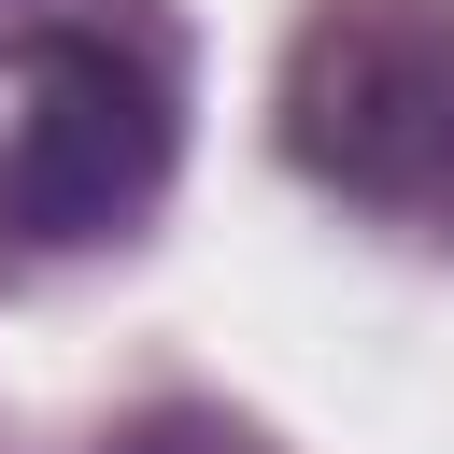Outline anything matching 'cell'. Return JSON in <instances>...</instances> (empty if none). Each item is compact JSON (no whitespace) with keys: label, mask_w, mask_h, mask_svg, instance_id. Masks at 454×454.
I'll list each match as a JSON object with an SVG mask.
<instances>
[{"label":"cell","mask_w":454,"mask_h":454,"mask_svg":"<svg viewBox=\"0 0 454 454\" xmlns=\"http://www.w3.org/2000/svg\"><path fill=\"white\" fill-rule=\"evenodd\" d=\"M298 170L383 213H454V0H340L284 85Z\"/></svg>","instance_id":"6da1fadb"},{"label":"cell","mask_w":454,"mask_h":454,"mask_svg":"<svg viewBox=\"0 0 454 454\" xmlns=\"http://www.w3.org/2000/svg\"><path fill=\"white\" fill-rule=\"evenodd\" d=\"M170 184V85L85 28L28 43L14 71V128H0V227L71 255V241H114L142 227Z\"/></svg>","instance_id":"7a4b0ae2"},{"label":"cell","mask_w":454,"mask_h":454,"mask_svg":"<svg viewBox=\"0 0 454 454\" xmlns=\"http://www.w3.org/2000/svg\"><path fill=\"white\" fill-rule=\"evenodd\" d=\"M114 454H227V440H213V426H184V411H170V426H142V440H114Z\"/></svg>","instance_id":"3957f363"}]
</instances>
